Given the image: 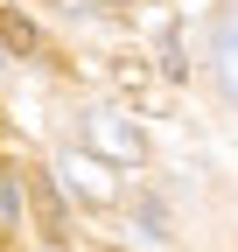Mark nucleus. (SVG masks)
Masks as SVG:
<instances>
[{
  "instance_id": "nucleus-1",
  "label": "nucleus",
  "mask_w": 238,
  "mask_h": 252,
  "mask_svg": "<svg viewBox=\"0 0 238 252\" xmlns=\"http://www.w3.org/2000/svg\"><path fill=\"white\" fill-rule=\"evenodd\" d=\"M84 147H91V161H119V168H133L147 161V133L126 119V112H84Z\"/></svg>"
},
{
  "instance_id": "nucleus-4",
  "label": "nucleus",
  "mask_w": 238,
  "mask_h": 252,
  "mask_svg": "<svg viewBox=\"0 0 238 252\" xmlns=\"http://www.w3.org/2000/svg\"><path fill=\"white\" fill-rule=\"evenodd\" d=\"M21 217H28V182H21L14 168H0V238L21 231Z\"/></svg>"
},
{
  "instance_id": "nucleus-6",
  "label": "nucleus",
  "mask_w": 238,
  "mask_h": 252,
  "mask_svg": "<svg viewBox=\"0 0 238 252\" xmlns=\"http://www.w3.org/2000/svg\"><path fill=\"white\" fill-rule=\"evenodd\" d=\"M56 175H63V182H70V196H84V203H105V196H112V182L98 175V161H91V168H84V161H63Z\"/></svg>"
},
{
  "instance_id": "nucleus-3",
  "label": "nucleus",
  "mask_w": 238,
  "mask_h": 252,
  "mask_svg": "<svg viewBox=\"0 0 238 252\" xmlns=\"http://www.w3.org/2000/svg\"><path fill=\"white\" fill-rule=\"evenodd\" d=\"M217 84H224V98L238 105V7H231L224 28H217Z\"/></svg>"
},
{
  "instance_id": "nucleus-2",
  "label": "nucleus",
  "mask_w": 238,
  "mask_h": 252,
  "mask_svg": "<svg viewBox=\"0 0 238 252\" xmlns=\"http://www.w3.org/2000/svg\"><path fill=\"white\" fill-rule=\"evenodd\" d=\"M28 210H35V231H42L49 245L63 238V196H56V182H49V175L28 182Z\"/></svg>"
},
{
  "instance_id": "nucleus-5",
  "label": "nucleus",
  "mask_w": 238,
  "mask_h": 252,
  "mask_svg": "<svg viewBox=\"0 0 238 252\" xmlns=\"http://www.w3.org/2000/svg\"><path fill=\"white\" fill-rule=\"evenodd\" d=\"M0 49H7V56H35V49H42L35 21H28V14H14V7H0Z\"/></svg>"
}]
</instances>
